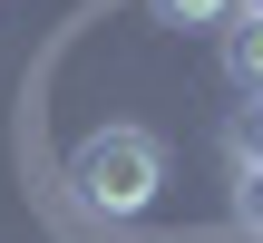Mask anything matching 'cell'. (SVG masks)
I'll return each mask as SVG.
<instances>
[{
	"label": "cell",
	"mask_w": 263,
	"mask_h": 243,
	"mask_svg": "<svg viewBox=\"0 0 263 243\" xmlns=\"http://www.w3.org/2000/svg\"><path fill=\"white\" fill-rule=\"evenodd\" d=\"M68 185H78V205H88V214L137 224V214L156 205V185H166V146H156L146 127H98V136H78Z\"/></svg>",
	"instance_id": "1"
},
{
	"label": "cell",
	"mask_w": 263,
	"mask_h": 243,
	"mask_svg": "<svg viewBox=\"0 0 263 243\" xmlns=\"http://www.w3.org/2000/svg\"><path fill=\"white\" fill-rule=\"evenodd\" d=\"M224 156H234V175H263V88L234 107V127H224Z\"/></svg>",
	"instance_id": "2"
},
{
	"label": "cell",
	"mask_w": 263,
	"mask_h": 243,
	"mask_svg": "<svg viewBox=\"0 0 263 243\" xmlns=\"http://www.w3.org/2000/svg\"><path fill=\"white\" fill-rule=\"evenodd\" d=\"M224 68H234L244 97L263 88V19H234V29H224Z\"/></svg>",
	"instance_id": "3"
},
{
	"label": "cell",
	"mask_w": 263,
	"mask_h": 243,
	"mask_svg": "<svg viewBox=\"0 0 263 243\" xmlns=\"http://www.w3.org/2000/svg\"><path fill=\"white\" fill-rule=\"evenodd\" d=\"M146 10H156L166 29H215V19H224V10H244V0H146Z\"/></svg>",
	"instance_id": "4"
},
{
	"label": "cell",
	"mask_w": 263,
	"mask_h": 243,
	"mask_svg": "<svg viewBox=\"0 0 263 243\" xmlns=\"http://www.w3.org/2000/svg\"><path fill=\"white\" fill-rule=\"evenodd\" d=\"M234 224L263 234V175H234Z\"/></svg>",
	"instance_id": "5"
},
{
	"label": "cell",
	"mask_w": 263,
	"mask_h": 243,
	"mask_svg": "<svg viewBox=\"0 0 263 243\" xmlns=\"http://www.w3.org/2000/svg\"><path fill=\"white\" fill-rule=\"evenodd\" d=\"M244 19H263V0H244Z\"/></svg>",
	"instance_id": "6"
}]
</instances>
